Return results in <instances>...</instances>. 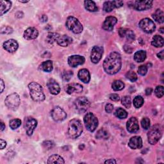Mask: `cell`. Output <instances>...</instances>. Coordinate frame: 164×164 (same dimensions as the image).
Instances as JSON below:
<instances>
[{"label":"cell","mask_w":164,"mask_h":164,"mask_svg":"<svg viewBox=\"0 0 164 164\" xmlns=\"http://www.w3.org/2000/svg\"><path fill=\"white\" fill-rule=\"evenodd\" d=\"M122 60L121 54L117 52H112L105 59L103 62L105 71L110 75L117 73L121 69Z\"/></svg>","instance_id":"6da1fadb"},{"label":"cell","mask_w":164,"mask_h":164,"mask_svg":"<svg viewBox=\"0 0 164 164\" xmlns=\"http://www.w3.org/2000/svg\"><path fill=\"white\" fill-rule=\"evenodd\" d=\"M30 94L31 99L36 102H42L45 100V94L42 87L37 82H31L28 85Z\"/></svg>","instance_id":"7a4b0ae2"},{"label":"cell","mask_w":164,"mask_h":164,"mask_svg":"<svg viewBox=\"0 0 164 164\" xmlns=\"http://www.w3.org/2000/svg\"><path fill=\"white\" fill-rule=\"evenodd\" d=\"M83 132V126L78 119H74L69 121L68 129V134L71 138H77Z\"/></svg>","instance_id":"3957f363"},{"label":"cell","mask_w":164,"mask_h":164,"mask_svg":"<svg viewBox=\"0 0 164 164\" xmlns=\"http://www.w3.org/2000/svg\"><path fill=\"white\" fill-rule=\"evenodd\" d=\"M162 132L159 125L152 126L148 134V142L151 145L156 144L162 137Z\"/></svg>","instance_id":"277c9868"},{"label":"cell","mask_w":164,"mask_h":164,"mask_svg":"<svg viewBox=\"0 0 164 164\" xmlns=\"http://www.w3.org/2000/svg\"><path fill=\"white\" fill-rule=\"evenodd\" d=\"M66 26L69 30L76 34H80L83 29L82 25L78 19L72 16H70L68 18L66 21Z\"/></svg>","instance_id":"5b68a950"},{"label":"cell","mask_w":164,"mask_h":164,"mask_svg":"<svg viewBox=\"0 0 164 164\" xmlns=\"http://www.w3.org/2000/svg\"><path fill=\"white\" fill-rule=\"evenodd\" d=\"M84 123L85 127L89 132H93L98 126L97 118L91 112L87 113L84 117Z\"/></svg>","instance_id":"8992f818"},{"label":"cell","mask_w":164,"mask_h":164,"mask_svg":"<svg viewBox=\"0 0 164 164\" xmlns=\"http://www.w3.org/2000/svg\"><path fill=\"white\" fill-rule=\"evenodd\" d=\"M90 101L85 97H79L74 101L76 110L79 113H83L86 112L87 109L90 107Z\"/></svg>","instance_id":"52a82bcc"},{"label":"cell","mask_w":164,"mask_h":164,"mask_svg":"<svg viewBox=\"0 0 164 164\" xmlns=\"http://www.w3.org/2000/svg\"><path fill=\"white\" fill-rule=\"evenodd\" d=\"M5 103L8 108L15 110L19 107L21 103L20 97L17 93L11 94L6 97Z\"/></svg>","instance_id":"ba28073f"},{"label":"cell","mask_w":164,"mask_h":164,"mask_svg":"<svg viewBox=\"0 0 164 164\" xmlns=\"http://www.w3.org/2000/svg\"><path fill=\"white\" fill-rule=\"evenodd\" d=\"M139 26L146 34H152L156 30L155 23L149 18L142 19L139 23Z\"/></svg>","instance_id":"9c48e42d"},{"label":"cell","mask_w":164,"mask_h":164,"mask_svg":"<svg viewBox=\"0 0 164 164\" xmlns=\"http://www.w3.org/2000/svg\"><path fill=\"white\" fill-rule=\"evenodd\" d=\"M51 117L54 121L61 122L67 118V114L59 106H56L53 108L51 112Z\"/></svg>","instance_id":"30bf717a"},{"label":"cell","mask_w":164,"mask_h":164,"mask_svg":"<svg viewBox=\"0 0 164 164\" xmlns=\"http://www.w3.org/2000/svg\"><path fill=\"white\" fill-rule=\"evenodd\" d=\"M37 126V121L31 117H28L25 119V128L26 134L28 136H31Z\"/></svg>","instance_id":"8fae6325"},{"label":"cell","mask_w":164,"mask_h":164,"mask_svg":"<svg viewBox=\"0 0 164 164\" xmlns=\"http://www.w3.org/2000/svg\"><path fill=\"white\" fill-rule=\"evenodd\" d=\"M103 54V48L101 46H95L92 49L91 60L92 63H97L100 61Z\"/></svg>","instance_id":"7c38bea8"},{"label":"cell","mask_w":164,"mask_h":164,"mask_svg":"<svg viewBox=\"0 0 164 164\" xmlns=\"http://www.w3.org/2000/svg\"><path fill=\"white\" fill-rule=\"evenodd\" d=\"M68 63L72 68H76L80 65L85 63V59L84 57L81 55H72L68 58Z\"/></svg>","instance_id":"4fadbf2b"},{"label":"cell","mask_w":164,"mask_h":164,"mask_svg":"<svg viewBox=\"0 0 164 164\" xmlns=\"http://www.w3.org/2000/svg\"><path fill=\"white\" fill-rule=\"evenodd\" d=\"M127 130L129 133H136L139 129V125L138 120L136 117H131L126 124Z\"/></svg>","instance_id":"5bb4252c"},{"label":"cell","mask_w":164,"mask_h":164,"mask_svg":"<svg viewBox=\"0 0 164 164\" xmlns=\"http://www.w3.org/2000/svg\"><path fill=\"white\" fill-rule=\"evenodd\" d=\"M83 91V87L79 83H70L65 87V91L69 94H80Z\"/></svg>","instance_id":"9a60e30c"},{"label":"cell","mask_w":164,"mask_h":164,"mask_svg":"<svg viewBox=\"0 0 164 164\" xmlns=\"http://www.w3.org/2000/svg\"><path fill=\"white\" fill-rule=\"evenodd\" d=\"M152 1H135L133 7L138 11H143L150 9L152 5Z\"/></svg>","instance_id":"2e32d148"},{"label":"cell","mask_w":164,"mask_h":164,"mask_svg":"<svg viewBox=\"0 0 164 164\" xmlns=\"http://www.w3.org/2000/svg\"><path fill=\"white\" fill-rule=\"evenodd\" d=\"M3 48L8 53H14L19 47L17 42L14 39H9L3 43Z\"/></svg>","instance_id":"e0dca14e"},{"label":"cell","mask_w":164,"mask_h":164,"mask_svg":"<svg viewBox=\"0 0 164 164\" xmlns=\"http://www.w3.org/2000/svg\"><path fill=\"white\" fill-rule=\"evenodd\" d=\"M117 19L114 16H109L106 18L103 24V28L106 30L110 31L114 29L115 25L117 23Z\"/></svg>","instance_id":"ac0fdd59"},{"label":"cell","mask_w":164,"mask_h":164,"mask_svg":"<svg viewBox=\"0 0 164 164\" xmlns=\"http://www.w3.org/2000/svg\"><path fill=\"white\" fill-rule=\"evenodd\" d=\"M48 88L50 93L53 95H57L60 92V87L57 81L54 79H50L47 83Z\"/></svg>","instance_id":"d6986e66"},{"label":"cell","mask_w":164,"mask_h":164,"mask_svg":"<svg viewBox=\"0 0 164 164\" xmlns=\"http://www.w3.org/2000/svg\"><path fill=\"white\" fill-rule=\"evenodd\" d=\"M128 146L132 149H140L143 147V140L140 136L133 137L130 138Z\"/></svg>","instance_id":"ffe728a7"},{"label":"cell","mask_w":164,"mask_h":164,"mask_svg":"<svg viewBox=\"0 0 164 164\" xmlns=\"http://www.w3.org/2000/svg\"><path fill=\"white\" fill-rule=\"evenodd\" d=\"M39 31L35 28H28L24 32V38L26 40H34L37 38Z\"/></svg>","instance_id":"44dd1931"},{"label":"cell","mask_w":164,"mask_h":164,"mask_svg":"<svg viewBox=\"0 0 164 164\" xmlns=\"http://www.w3.org/2000/svg\"><path fill=\"white\" fill-rule=\"evenodd\" d=\"M78 76L79 79L85 83H88L91 80V74L87 69H82L79 71Z\"/></svg>","instance_id":"7402d4cb"},{"label":"cell","mask_w":164,"mask_h":164,"mask_svg":"<svg viewBox=\"0 0 164 164\" xmlns=\"http://www.w3.org/2000/svg\"><path fill=\"white\" fill-rule=\"evenodd\" d=\"M57 42L60 46L67 47L73 42V39L66 35H63L62 36H60Z\"/></svg>","instance_id":"603a6c76"},{"label":"cell","mask_w":164,"mask_h":164,"mask_svg":"<svg viewBox=\"0 0 164 164\" xmlns=\"http://www.w3.org/2000/svg\"><path fill=\"white\" fill-rule=\"evenodd\" d=\"M1 9H0V16H3L5 13H7L8 11L12 7V2L9 1H1Z\"/></svg>","instance_id":"cb8c5ba5"},{"label":"cell","mask_w":164,"mask_h":164,"mask_svg":"<svg viewBox=\"0 0 164 164\" xmlns=\"http://www.w3.org/2000/svg\"><path fill=\"white\" fill-rule=\"evenodd\" d=\"M40 68L42 71L46 73L51 72L53 69V62L51 60H47L42 62L40 65Z\"/></svg>","instance_id":"d4e9b609"},{"label":"cell","mask_w":164,"mask_h":164,"mask_svg":"<svg viewBox=\"0 0 164 164\" xmlns=\"http://www.w3.org/2000/svg\"><path fill=\"white\" fill-rule=\"evenodd\" d=\"M164 40L162 36L156 35L152 38L151 45L156 48H161L163 46Z\"/></svg>","instance_id":"484cf974"},{"label":"cell","mask_w":164,"mask_h":164,"mask_svg":"<svg viewBox=\"0 0 164 164\" xmlns=\"http://www.w3.org/2000/svg\"><path fill=\"white\" fill-rule=\"evenodd\" d=\"M146 59V52L144 50L137 51L134 54V60L137 62H143Z\"/></svg>","instance_id":"4316f807"},{"label":"cell","mask_w":164,"mask_h":164,"mask_svg":"<svg viewBox=\"0 0 164 164\" xmlns=\"http://www.w3.org/2000/svg\"><path fill=\"white\" fill-rule=\"evenodd\" d=\"M65 163L63 158L58 155H53L49 157L48 160V163H60L63 164Z\"/></svg>","instance_id":"83f0119b"},{"label":"cell","mask_w":164,"mask_h":164,"mask_svg":"<svg viewBox=\"0 0 164 164\" xmlns=\"http://www.w3.org/2000/svg\"><path fill=\"white\" fill-rule=\"evenodd\" d=\"M84 5H85V8H86V10H87L89 12H94L97 11L98 8L96 6V3L92 2L91 1V0H87V1H85L84 2Z\"/></svg>","instance_id":"f1b7e54d"},{"label":"cell","mask_w":164,"mask_h":164,"mask_svg":"<svg viewBox=\"0 0 164 164\" xmlns=\"http://www.w3.org/2000/svg\"><path fill=\"white\" fill-rule=\"evenodd\" d=\"M152 17L159 23H163L164 21V14L160 9H157L155 13L152 14Z\"/></svg>","instance_id":"f546056e"},{"label":"cell","mask_w":164,"mask_h":164,"mask_svg":"<svg viewBox=\"0 0 164 164\" xmlns=\"http://www.w3.org/2000/svg\"><path fill=\"white\" fill-rule=\"evenodd\" d=\"M60 35L59 34H57V33H49L48 34L46 40L48 44H50V45H53L54 42H57L59 38L60 37Z\"/></svg>","instance_id":"4dcf8cb0"},{"label":"cell","mask_w":164,"mask_h":164,"mask_svg":"<svg viewBox=\"0 0 164 164\" xmlns=\"http://www.w3.org/2000/svg\"><path fill=\"white\" fill-rule=\"evenodd\" d=\"M124 83L121 80H115L112 83V89L115 91H121L124 88Z\"/></svg>","instance_id":"1f68e13d"},{"label":"cell","mask_w":164,"mask_h":164,"mask_svg":"<svg viewBox=\"0 0 164 164\" xmlns=\"http://www.w3.org/2000/svg\"><path fill=\"white\" fill-rule=\"evenodd\" d=\"M115 115L117 117H118L120 119H124L127 117L128 113L124 110V109L121 108H119L116 110L115 112Z\"/></svg>","instance_id":"d6a6232c"},{"label":"cell","mask_w":164,"mask_h":164,"mask_svg":"<svg viewBox=\"0 0 164 164\" xmlns=\"http://www.w3.org/2000/svg\"><path fill=\"white\" fill-rule=\"evenodd\" d=\"M115 5L114 1L105 2L103 4V10L106 12H110L115 8Z\"/></svg>","instance_id":"836d02e7"},{"label":"cell","mask_w":164,"mask_h":164,"mask_svg":"<svg viewBox=\"0 0 164 164\" xmlns=\"http://www.w3.org/2000/svg\"><path fill=\"white\" fill-rule=\"evenodd\" d=\"M110 137L108 132L104 129H101L97 132L96 134V137L99 139H108Z\"/></svg>","instance_id":"e575fe53"},{"label":"cell","mask_w":164,"mask_h":164,"mask_svg":"<svg viewBox=\"0 0 164 164\" xmlns=\"http://www.w3.org/2000/svg\"><path fill=\"white\" fill-rule=\"evenodd\" d=\"M144 102V98L140 96H137L134 100V105L135 108H138L143 105Z\"/></svg>","instance_id":"d590c367"},{"label":"cell","mask_w":164,"mask_h":164,"mask_svg":"<svg viewBox=\"0 0 164 164\" xmlns=\"http://www.w3.org/2000/svg\"><path fill=\"white\" fill-rule=\"evenodd\" d=\"M10 127L12 129H16L21 125V121L19 119L11 120L10 121Z\"/></svg>","instance_id":"8d00e7d4"},{"label":"cell","mask_w":164,"mask_h":164,"mask_svg":"<svg viewBox=\"0 0 164 164\" xmlns=\"http://www.w3.org/2000/svg\"><path fill=\"white\" fill-rule=\"evenodd\" d=\"M73 76V73L71 71H65L62 74V78L65 82H69L72 76Z\"/></svg>","instance_id":"74e56055"},{"label":"cell","mask_w":164,"mask_h":164,"mask_svg":"<svg viewBox=\"0 0 164 164\" xmlns=\"http://www.w3.org/2000/svg\"><path fill=\"white\" fill-rule=\"evenodd\" d=\"M121 103H122V105L127 108H129L131 107V105H132V101H131V98L129 96H125L122 97Z\"/></svg>","instance_id":"f35d334b"},{"label":"cell","mask_w":164,"mask_h":164,"mask_svg":"<svg viewBox=\"0 0 164 164\" xmlns=\"http://www.w3.org/2000/svg\"><path fill=\"white\" fill-rule=\"evenodd\" d=\"M126 77L127 79H128L129 81L134 82L137 80V75L136 73L132 71H129L126 74Z\"/></svg>","instance_id":"ab89813d"},{"label":"cell","mask_w":164,"mask_h":164,"mask_svg":"<svg viewBox=\"0 0 164 164\" xmlns=\"http://www.w3.org/2000/svg\"><path fill=\"white\" fill-rule=\"evenodd\" d=\"M124 37H126L127 40L129 42L134 41L135 39V35L134 34V32L129 29H126Z\"/></svg>","instance_id":"60d3db41"},{"label":"cell","mask_w":164,"mask_h":164,"mask_svg":"<svg viewBox=\"0 0 164 164\" xmlns=\"http://www.w3.org/2000/svg\"><path fill=\"white\" fill-rule=\"evenodd\" d=\"M141 125L144 129H149L150 128V120L147 117L143 118L141 121Z\"/></svg>","instance_id":"b9f144b4"},{"label":"cell","mask_w":164,"mask_h":164,"mask_svg":"<svg viewBox=\"0 0 164 164\" xmlns=\"http://www.w3.org/2000/svg\"><path fill=\"white\" fill-rule=\"evenodd\" d=\"M155 94L158 98L162 97L163 96V87L161 85L157 86L155 90Z\"/></svg>","instance_id":"7bdbcfd3"},{"label":"cell","mask_w":164,"mask_h":164,"mask_svg":"<svg viewBox=\"0 0 164 164\" xmlns=\"http://www.w3.org/2000/svg\"><path fill=\"white\" fill-rule=\"evenodd\" d=\"M42 146L44 147V148L45 149H46L47 150H49L54 146V143H53V141H49V140L45 141L42 143Z\"/></svg>","instance_id":"ee69618b"},{"label":"cell","mask_w":164,"mask_h":164,"mask_svg":"<svg viewBox=\"0 0 164 164\" xmlns=\"http://www.w3.org/2000/svg\"><path fill=\"white\" fill-rule=\"evenodd\" d=\"M13 32V29L10 26H6L2 28L1 33L2 34H10Z\"/></svg>","instance_id":"f6af8a7d"},{"label":"cell","mask_w":164,"mask_h":164,"mask_svg":"<svg viewBox=\"0 0 164 164\" xmlns=\"http://www.w3.org/2000/svg\"><path fill=\"white\" fill-rule=\"evenodd\" d=\"M147 72H148V68L145 65H140V66L138 69V73L141 76L146 75Z\"/></svg>","instance_id":"bcb514c9"},{"label":"cell","mask_w":164,"mask_h":164,"mask_svg":"<svg viewBox=\"0 0 164 164\" xmlns=\"http://www.w3.org/2000/svg\"><path fill=\"white\" fill-rule=\"evenodd\" d=\"M114 110V106L113 105L109 103V104H107L105 106V111L107 112V113H112V111Z\"/></svg>","instance_id":"7dc6e473"},{"label":"cell","mask_w":164,"mask_h":164,"mask_svg":"<svg viewBox=\"0 0 164 164\" xmlns=\"http://www.w3.org/2000/svg\"><path fill=\"white\" fill-rule=\"evenodd\" d=\"M110 99L114 101H118L120 100V97L117 94H112L110 96Z\"/></svg>","instance_id":"c3c4849f"},{"label":"cell","mask_w":164,"mask_h":164,"mask_svg":"<svg viewBox=\"0 0 164 164\" xmlns=\"http://www.w3.org/2000/svg\"><path fill=\"white\" fill-rule=\"evenodd\" d=\"M114 3L115 8L121 7L124 4L123 1H114Z\"/></svg>","instance_id":"681fc988"},{"label":"cell","mask_w":164,"mask_h":164,"mask_svg":"<svg viewBox=\"0 0 164 164\" xmlns=\"http://www.w3.org/2000/svg\"><path fill=\"white\" fill-rule=\"evenodd\" d=\"M126 28H120L119 30V34L121 37H124Z\"/></svg>","instance_id":"f907efd6"},{"label":"cell","mask_w":164,"mask_h":164,"mask_svg":"<svg viewBox=\"0 0 164 164\" xmlns=\"http://www.w3.org/2000/svg\"><path fill=\"white\" fill-rule=\"evenodd\" d=\"M124 50L127 53H132V48L128 45H125L124 46Z\"/></svg>","instance_id":"816d5d0a"},{"label":"cell","mask_w":164,"mask_h":164,"mask_svg":"<svg viewBox=\"0 0 164 164\" xmlns=\"http://www.w3.org/2000/svg\"><path fill=\"white\" fill-rule=\"evenodd\" d=\"M0 145H1V149H3L7 146L6 141L2 138L0 139Z\"/></svg>","instance_id":"f5cc1de1"},{"label":"cell","mask_w":164,"mask_h":164,"mask_svg":"<svg viewBox=\"0 0 164 164\" xmlns=\"http://www.w3.org/2000/svg\"><path fill=\"white\" fill-rule=\"evenodd\" d=\"M157 57H158V58H159L160 60H163V59H164V51L162 50V51H161L159 53H158V54H157Z\"/></svg>","instance_id":"db71d44e"},{"label":"cell","mask_w":164,"mask_h":164,"mask_svg":"<svg viewBox=\"0 0 164 164\" xmlns=\"http://www.w3.org/2000/svg\"><path fill=\"white\" fill-rule=\"evenodd\" d=\"M0 85H1V93L3 92V90L5 89V84L3 80H1V82H0Z\"/></svg>","instance_id":"11a10c76"},{"label":"cell","mask_w":164,"mask_h":164,"mask_svg":"<svg viewBox=\"0 0 164 164\" xmlns=\"http://www.w3.org/2000/svg\"><path fill=\"white\" fill-rule=\"evenodd\" d=\"M48 20V17L46 15H42L40 18L41 22H46Z\"/></svg>","instance_id":"9f6ffc18"},{"label":"cell","mask_w":164,"mask_h":164,"mask_svg":"<svg viewBox=\"0 0 164 164\" xmlns=\"http://www.w3.org/2000/svg\"><path fill=\"white\" fill-rule=\"evenodd\" d=\"M152 89L151 88H148V89H146V94L147 96L151 95V93H152Z\"/></svg>","instance_id":"6f0895ef"},{"label":"cell","mask_w":164,"mask_h":164,"mask_svg":"<svg viewBox=\"0 0 164 164\" xmlns=\"http://www.w3.org/2000/svg\"><path fill=\"white\" fill-rule=\"evenodd\" d=\"M105 163H116V161L114 160V159H110V160H106Z\"/></svg>","instance_id":"680465c9"},{"label":"cell","mask_w":164,"mask_h":164,"mask_svg":"<svg viewBox=\"0 0 164 164\" xmlns=\"http://www.w3.org/2000/svg\"><path fill=\"white\" fill-rule=\"evenodd\" d=\"M5 128V124H4L3 122H1V131L2 132V131H3Z\"/></svg>","instance_id":"91938a15"},{"label":"cell","mask_w":164,"mask_h":164,"mask_svg":"<svg viewBox=\"0 0 164 164\" xmlns=\"http://www.w3.org/2000/svg\"><path fill=\"white\" fill-rule=\"evenodd\" d=\"M29 1H21V0H20L19 2L21 3H28Z\"/></svg>","instance_id":"94428289"},{"label":"cell","mask_w":164,"mask_h":164,"mask_svg":"<svg viewBox=\"0 0 164 164\" xmlns=\"http://www.w3.org/2000/svg\"><path fill=\"white\" fill-rule=\"evenodd\" d=\"M160 32L162 33V34H163V33H164V32H163V28H160Z\"/></svg>","instance_id":"6125c7cd"}]
</instances>
